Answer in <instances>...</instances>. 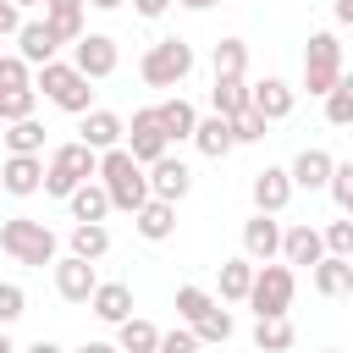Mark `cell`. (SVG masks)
<instances>
[{
    "mask_svg": "<svg viewBox=\"0 0 353 353\" xmlns=\"http://www.w3.org/2000/svg\"><path fill=\"white\" fill-rule=\"evenodd\" d=\"M99 182H105V193H110V210H127V215H132V210L149 199V171L132 160L127 143H116V149L99 154Z\"/></svg>",
    "mask_w": 353,
    "mask_h": 353,
    "instance_id": "cell-1",
    "label": "cell"
},
{
    "mask_svg": "<svg viewBox=\"0 0 353 353\" xmlns=\"http://www.w3.org/2000/svg\"><path fill=\"white\" fill-rule=\"evenodd\" d=\"M33 88H39L55 110H66V116L94 110V88H88V77H83L72 61H44V66H33Z\"/></svg>",
    "mask_w": 353,
    "mask_h": 353,
    "instance_id": "cell-2",
    "label": "cell"
},
{
    "mask_svg": "<svg viewBox=\"0 0 353 353\" xmlns=\"http://www.w3.org/2000/svg\"><path fill=\"white\" fill-rule=\"evenodd\" d=\"M94 176H99V154H94L83 138L55 143L50 160H44V193H50V199H66L77 182H94Z\"/></svg>",
    "mask_w": 353,
    "mask_h": 353,
    "instance_id": "cell-3",
    "label": "cell"
},
{
    "mask_svg": "<svg viewBox=\"0 0 353 353\" xmlns=\"http://www.w3.org/2000/svg\"><path fill=\"white\" fill-rule=\"evenodd\" d=\"M0 248L17 259V265H55V232L44 226V221H33V215H11V221H0Z\"/></svg>",
    "mask_w": 353,
    "mask_h": 353,
    "instance_id": "cell-4",
    "label": "cell"
},
{
    "mask_svg": "<svg viewBox=\"0 0 353 353\" xmlns=\"http://www.w3.org/2000/svg\"><path fill=\"white\" fill-rule=\"evenodd\" d=\"M292 292H298V276H292V265L281 259H265V265H254V287H248V309H254V320H265V314H287L292 309Z\"/></svg>",
    "mask_w": 353,
    "mask_h": 353,
    "instance_id": "cell-5",
    "label": "cell"
},
{
    "mask_svg": "<svg viewBox=\"0 0 353 353\" xmlns=\"http://www.w3.org/2000/svg\"><path fill=\"white\" fill-rule=\"evenodd\" d=\"M188 72H193V44L188 39H154L138 61V77L149 88H176V83H188Z\"/></svg>",
    "mask_w": 353,
    "mask_h": 353,
    "instance_id": "cell-6",
    "label": "cell"
},
{
    "mask_svg": "<svg viewBox=\"0 0 353 353\" xmlns=\"http://www.w3.org/2000/svg\"><path fill=\"white\" fill-rule=\"evenodd\" d=\"M336 77H342V44H336V33H309V44H303V88L314 94V99H325L331 88H336Z\"/></svg>",
    "mask_w": 353,
    "mask_h": 353,
    "instance_id": "cell-7",
    "label": "cell"
},
{
    "mask_svg": "<svg viewBox=\"0 0 353 353\" xmlns=\"http://www.w3.org/2000/svg\"><path fill=\"white\" fill-rule=\"evenodd\" d=\"M127 149H132V160L138 165H154L165 149H171V138H165V127H160V116H154V105H143V110H132V121H127V138H121Z\"/></svg>",
    "mask_w": 353,
    "mask_h": 353,
    "instance_id": "cell-8",
    "label": "cell"
},
{
    "mask_svg": "<svg viewBox=\"0 0 353 353\" xmlns=\"http://www.w3.org/2000/svg\"><path fill=\"white\" fill-rule=\"evenodd\" d=\"M72 66H77L88 83H99V77H110V72L121 66V50H116L110 33H83V39L72 44Z\"/></svg>",
    "mask_w": 353,
    "mask_h": 353,
    "instance_id": "cell-9",
    "label": "cell"
},
{
    "mask_svg": "<svg viewBox=\"0 0 353 353\" xmlns=\"http://www.w3.org/2000/svg\"><path fill=\"white\" fill-rule=\"evenodd\" d=\"M149 171V199H165V204H182L188 193H193V171H188V160H176L171 149L154 160V165H143Z\"/></svg>",
    "mask_w": 353,
    "mask_h": 353,
    "instance_id": "cell-10",
    "label": "cell"
},
{
    "mask_svg": "<svg viewBox=\"0 0 353 353\" xmlns=\"http://www.w3.org/2000/svg\"><path fill=\"white\" fill-rule=\"evenodd\" d=\"M39 188H44V154H6L0 160V193L33 199Z\"/></svg>",
    "mask_w": 353,
    "mask_h": 353,
    "instance_id": "cell-11",
    "label": "cell"
},
{
    "mask_svg": "<svg viewBox=\"0 0 353 353\" xmlns=\"http://www.w3.org/2000/svg\"><path fill=\"white\" fill-rule=\"evenodd\" d=\"M254 210H265V215H281L287 204H292V171L287 165H265V171H254Z\"/></svg>",
    "mask_w": 353,
    "mask_h": 353,
    "instance_id": "cell-12",
    "label": "cell"
},
{
    "mask_svg": "<svg viewBox=\"0 0 353 353\" xmlns=\"http://www.w3.org/2000/svg\"><path fill=\"white\" fill-rule=\"evenodd\" d=\"M94 287H99L94 259H77V254L55 259V292H61L66 303H88V298H94Z\"/></svg>",
    "mask_w": 353,
    "mask_h": 353,
    "instance_id": "cell-13",
    "label": "cell"
},
{
    "mask_svg": "<svg viewBox=\"0 0 353 353\" xmlns=\"http://www.w3.org/2000/svg\"><path fill=\"white\" fill-rule=\"evenodd\" d=\"M248 105H254L265 121H281V116H292V105H298V88H292L287 77H259V83L248 88Z\"/></svg>",
    "mask_w": 353,
    "mask_h": 353,
    "instance_id": "cell-14",
    "label": "cell"
},
{
    "mask_svg": "<svg viewBox=\"0 0 353 353\" xmlns=\"http://www.w3.org/2000/svg\"><path fill=\"white\" fill-rule=\"evenodd\" d=\"M83 143L94 149V154H105V149H116L121 138H127V121L116 116V110H105V105H94V110H83Z\"/></svg>",
    "mask_w": 353,
    "mask_h": 353,
    "instance_id": "cell-15",
    "label": "cell"
},
{
    "mask_svg": "<svg viewBox=\"0 0 353 353\" xmlns=\"http://www.w3.org/2000/svg\"><path fill=\"white\" fill-rule=\"evenodd\" d=\"M243 254H248L254 265H265V259L281 254V226H276V215L254 210V221H243Z\"/></svg>",
    "mask_w": 353,
    "mask_h": 353,
    "instance_id": "cell-16",
    "label": "cell"
},
{
    "mask_svg": "<svg viewBox=\"0 0 353 353\" xmlns=\"http://www.w3.org/2000/svg\"><path fill=\"white\" fill-rule=\"evenodd\" d=\"M132 232H138L143 243H165V237L176 232V204H165V199H143V204L132 210Z\"/></svg>",
    "mask_w": 353,
    "mask_h": 353,
    "instance_id": "cell-17",
    "label": "cell"
},
{
    "mask_svg": "<svg viewBox=\"0 0 353 353\" xmlns=\"http://www.w3.org/2000/svg\"><path fill=\"white\" fill-rule=\"evenodd\" d=\"M320 254H325V237H320V226H309V221H292V226L281 232V259H287V265H320Z\"/></svg>",
    "mask_w": 353,
    "mask_h": 353,
    "instance_id": "cell-18",
    "label": "cell"
},
{
    "mask_svg": "<svg viewBox=\"0 0 353 353\" xmlns=\"http://www.w3.org/2000/svg\"><path fill=\"white\" fill-rule=\"evenodd\" d=\"M188 143H193L204 160H226V154L237 149V143H232V121H226V116H215V110H210V116H199V127H193V138H188Z\"/></svg>",
    "mask_w": 353,
    "mask_h": 353,
    "instance_id": "cell-19",
    "label": "cell"
},
{
    "mask_svg": "<svg viewBox=\"0 0 353 353\" xmlns=\"http://www.w3.org/2000/svg\"><path fill=\"white\" fill-rule=\"evenodd\" d=\"M309 276H314L320 298H347L353 292V259H342V254H320V265H309Z\"/></svg>",
    "mask_w": 353,
    "mask_h": 353,
    "instance_id": "cell-20",
    "label": "cell"
},
{
    "mask_svg": "<svg viewBox=\"0 0 353 353\" xmlns=\"http://www.w3.org/2000/svg\"><path fill=\"white\" fill-rule=\"evenodd\" d=\"M55 50H61V39L50 33V22H44V17L17 28V55H22L28 66H44V61H55Z\"/></svg>",
    "mask_w": 353,
    "mask_h": 353,
    "instance_id": "cell-21",
    "label": "cell"
},
{
    "mask_svg": "<svg viewBox=\"0 0 353 353\" xmlns=\"http://www.w3.org/2000/svg\"><path fill=\"white\" fill-rule=\"evenodd\" d=\"M331 165H336V160H331L325 149H298L287 171H292V188H309V193H325V182H331Z\"/></svg>",
    "mask_w": 353,
    "mask_h": 353,
    "instance_id": "cell-22",
    "label": "cell"
},
{
    "mask_svg": "<svg viewBox=\"0 0 353 353\" xmlns=\"http://www.w3.org/2000/svg\"><path fill=\"white\" fill-rule=\"evenodd\" d=\"M83 11H88V0H44V22H50V33L61 44H77L88 33L83 28Z\"/></svg>",
    "mask_w": 353,
    "mask_h": 353,
    "instance_id": "cell-23",
    "label": "cell"
},
{
    "mask_svg": "<svg viewBox=\"0 0 353 353\" xmlns=\"http://www.w3.org/2000/svg\"><path fill=\"white\" fill-rule=\"evenodd\" d=\"M88 309H94L105 325H121V320L132 314V287H127V281H99L94 298H88Z\"/></svg>",
    "mask_w": 353,
    "mask_h": 353,
    "instance_id": "cell-24",
    "label": "cell"
},
{
    "mask_svg": "<svg viewBox=\"0 0 353 353\" xmlns=\"http://www.w3.org/2000/svg\"><path fill=\"white\" fill-rule=\"evenodd\" d=\"M66 210H72V221H105V215H110L105 182H99V176H94V182H77V188L66 193Z\"/></svg>",
    "mask_w": 353,
    "mask_h": 353,
    "instance_id": "cell-25",
    "label": "cell"
},
{
    "mask_svg": "<svg viewBox=\"0 0 353 353\" xmlns=\"http://www.w3.org/2000/svg\"><path fill=\"white\" fill-rule=\"evenodd\" d=\"M154 116H160V127H165V138L171 143H182V138H193V127H199V110L176 94V99H160L154 105Z\"/></svg>",
    "mask_w": 353,
    "mask_h": 353,
    "instance_id": "cell-26",
    "label": "cell"
},
{
    "mask_svg": "<svg viewBox=\"0 0 353 353\" xmlns=\"http://www.w3.org/2000/svg\"><path fill=\"white\" fill-rule=\"evenodd\" d=\"M0 143H6V154H44V121H33V116L6 121Z\"/></svg>",
    "mask_w": 353,
    "mask_h": 353,
    "instance_id": "cell-27",
    "label": "cell"
},
{
    "mask_svg": "<svg viewBox=\"0 0 353 353\" xmlns=\"http://www.w3.org/2000/svg\"><path fill=\"white\" fill-rule=\"evenodd\" d=\"M66 243H72L77 259H105V254H110V226H105V221H77Z\"/></svg>",
    "mask_w": 353,
    "mask_h": 353,
    "instance_id": "cell-28",
    "label": "cell"
},
{
    "mask_svg": "<svg viewBox=\"0 0 353 353\" xmlns=\"http://www.w3.org/2000/svg\"><path fill=\"white\" fill-rule=\"evenodd\" d=\"M232 331H237V320H232V309H221V303H210V309L193 320L199 347H221V342H232Z\"/></svg>",
    "mask_w": 353,
    "mask_h": 353,
    "instance_id": "cell-29",
    "label": "cell"
},
{
    "mask_svg": "<svg viewBox=\"0 0 353 353\" xmlns=\"http://www.w3.org/2000/svg\"><path fill=\"white\" fill-rule=\"evenodd\" d=\"M116 347H121V353H154V347H160V325L127 314V320L116 325Z\"/></svg>",
    "mask_w": 353,
    "mask_h": 353,
    "instance_id": "cell-30",
    "label": "cell"
},
{
    "mask_svg": "<svg viewBox=\"0 0 353 353\" xmlns=\"http://www.w3.org/2000/svg\"><path fill=\"white\" fill-rule=\"evenodd\" d=\"M292 336H298V331H292L287 314H265V320H254V347H259V353H287Z\"/></svg>",
    "mask_w": 353,
    "mask_h": 353,
    "instance_id": "cell-31",
    "label": "cell"
},
{
    "mask_svg": "<svg viewBox=\"0 0 353 353\" xmlns=\"http://www.w3.org/2000/svg\"><path fill=\"white\" fill-rule=\"evenodd\" d=\"M210 110H215V116H237V110H248V77H215V88H210Z\"/></svg>",
    "mask_w": 353,
    "mask_h": 353,
    "instance_id": "cell-32",
    "label": "cell"
},
{
    "mask_svg": "<svg viewBox=\"0 0 353 353\" xmlns=\"http://www.w3.org/2000/svg\"><path fill=\"white\" fill-rule=\"evenodd\" d=\"M248 287H254V259H248V254H243V259H226V265H221V303H243Z\"/></svg>",
    "mask_w": 353,
    "mask_h": 353,
    "instance_id": "cell-33",
    "label": "cell"
},
{
    "mask_svg": "<svg viewBox=\"0 0 353 353\" xmlns=\"http://www.w3.org/2000/svg\"><path fill=\"white\" fill-rule=\"evenodd\" d=\"M210 66H215V77H243L248 72V44L243 39H221L215 55H210Z\"/></svg>",
    "mask_w": 353,
    "mask_h": 353,
    "instance_id": "cell-34",
    "label": "cell"
},
{
    "mask_svg": "<svg viewBox=\"0 0 353 353\" xmlns=\"http://www.w3.org/2000/svg\"><path fill=\"white\" fill-rule=\"evenodd\" d=\"M325 121L331 127H353V72H342L336 88L325 94Z\"/></svg>",
    "mask_w": 353,
    "mask_h": 353,
    "instance_id": "cell-35",
    "label": "cell"
},
{
    "mask_svg": "<svg viewBox=\"0 0 353 353\" xmlns=\"http://www.w3.org/2000/svg\"><path fill=\"white\" fill-rule=\"evenodd\" d=\"M320 237H325V254H342V259H353V215H336V221H325V226H320Z\"/></svg>",
    "mask_w": 353,
    "mask_h": 353,
    "instance_id": "cell-36",
    "label": "cell"
},
{
    "mask_svg": "<svg viewBox=\"0 0 353 353\" xmlns=\"http://www.w3.org/2000/svg\"><path fill=\"white\" fill-rule=\"evenodd\" d=\"M226 121H232V143H259V138H265V127H270L254 105H248V110H237V116H226Z\"/></svg>",
    "mask_w": 353,
    "mask_h": 353,
    "instance_id": "cell-37",
    "label": "cell"
},
{
    "mask_svg": "<svg viewBox=\"0 0 353 353\" xmlns=\"http://www.w3.org/2000/svg\"><path fill=\"white\" fill-rule=\"evenodd\" d=\"M33 105H39V88H6L0 94V121H22V116H33Z\"/></svg>",
    "mask_w": 353,
    "mask_h": 353,
    "instance_id": "cell-38",
    "label": "cell"
},
{
    "mask_svg": "<svg viewBox=\"0 0 353 353\" xmlns=\"http://www.w3.org/2000/svg\"><path fill=\"white\" fill-rule=\"evenodd\" d=\"M210 303H215V298H210L204 287H176V320H182V325H193Z\"/></svg>",
    "mask_w": 353,
    "mask_h": 353,
    "instance_id": "cell-39",
    "label": "cell"
},
{
    "mask_svg": "<svg viewBox=\"0 0 353 353\" xmlns=\"http://www.w3.org/2000/svg\"><path fill=\"white\" fill-rule=\"evenodd\" d=\"M6 88H33V66L22 55H0V94Z\"/></svg>",
    "mask_w": 353,
    "mask_h": 353,
    "instance_id": "cell-40",
    "label": "cell"
},
{
    "mask_svg": "<svg viewBox=\"0 0 353 353\" xmlns=\"http://www.w3.org/2000/svg\"><path fill=\"white\" fill-rule=\"evenodd\" d=\"M28 314V292L17 281H0V325H17Z\"/></svg>",
    "mask_w": 353,
    "mask_h": 353,
    "instance_id": "cell-41",
    "label": "cell"
},
{
    "mask_svg": "<svg viewBox=\"0 0 353 353\" xmlns=\"http://www.w3.org/2000/svg\"><path fill=\"white\" fill-rule=\"evenodd\" d=\"M325 193H331L342 210L353 204V160H336V165H331V182H325Z\"/></svg>",
    "mask_w": 353,
    "mask_h": 353,
    "instance_id": "cell-42",
    "label": "cell"
},
{
    "mask_svg": "<svg viewBox=\"0 0 353 353\" xmlns=\"http://www.w3.org/2000/svg\"><path fill=\"white\" fill-rule=\"evenodd\" d=\"M154 353H199V336H193V325L160 331V347H154Z\"/></svg>",
    "mask_w": 353,
    "mask_h": 353,
    "instance_id": "cell-43",
    "label": "cell"
},
{
    "mask_svg": "<svg viewBox=\"0 0 353 353\" xmlns=\"http://www.w3.org/2000/svg\"><path fill=\"white\" fill-rule=\"evenodd\" d=\"M17 28H22V11L11 0H0V39H17Z\"/></svg>",
    "mask_w": 353,
    "mask_h": 353,
    "instance_id": "cell-44",
    "label": "cell"
},
{
    "mask_svg": "<svg viewBox=\"0 0 353 353\" xmlns=\"http://www.w3.org/2000/svg\"><path fill=\"white\" fill-rule=\"evenodd\" d=\"M171 6H176V0H132V11H138L143 22H154V17H165Z\"/></svg>",
    "mask_w": 353,
    "mask_h": 353,
    "instance_id": "cell-45",
    "label": "cell"
},
{
    "mask_svg": "<svg viewBox=\"0 0 353 353\" xmlns=\"http://www.w3.org/2000/svg\"><path fill=\"white\" fill-rule=\"evenodd\" d=\"M331 11H336V22H342V28H353V0H331Z\"/></svg>",
    "mask_w": 353,
    "mask_h": 353,
    "instance_id": "cell-46",
    "label": "cell"
},
{
    "mask_svg": "<svg viewBox=\"0 0 353 353\" xmlns=\"http://www.w3.org/2000/svg\"><path fill=\"white\" fill-rule=\"evenodd\" d=\"M22 353H66V347H61V342H50V336H39V342H28Z\"/></svg>",
    "mask_w": 353,
    "mask_h": 353,
    "instance_id": "cell-47",
    "label": "cell"
},
{
    "mask_svg": "<svg viewBox=\"0 0 353 353\" xmlns=\"http://www.w3.org/2000/svg\"><path fill=\"white\" fill-rule=\"evenodd\" d=\"M72 353H121L116 342H83V347H72Z\"/></svg>",
    "mask_w": 353,
    "mask_h": 353,
    "instance_id": "cell-48",
    "label": "cell"
},
{
    "mask_svg": "<svg viewBox=\"0 0 353 353\" xmlns=\"http://www.w3.org/2000/svg\"><path fill=\"white\" fill-rule=\"evenodd\" d=\"M182 11H210V6H221V0H176Z\"/></svg>",
    "mask_w": 353,
    "mask_h": 353,
    "instance_id": "cell-49",
    "label": "cell"
},
{
    "mask_svg": "<svg viewBox=\"0 0 353 353\" xmlns=\"http://www.w3.org/2000/svg\"><path fill=\"white\" fill-rule=\"evenodd\" d=\"M94 11H121V0H88Z\"/></svg>",
    "mask_w": 353,
    "mask_h": 353,
    "instance_id": "cell-50",
    "label": "cell"
},
{
    "mask_svg": "<svg viewBox=\"0 0 353 353\" xmlns=\"http://www.w3.org/2000/svg\"><path fill=\"white\" fill-rule=\"evenodd\" d=\"M0 353H17V342L6 336V325H0Z\"/></svg>",
    "mask_w": 353,
    "mask_h": 353,
    "instance_id": "cell-51",
    "label": "cell"
},
{
    "mask_svg": "<svg viewBox=\"0 0 353 353\" xmlns=\"http://www.w3.org/2000/svg\"><path fill=\"white\" fill-rule=\"evenodd\" d=\"M11 6H17V11H28V6H44V0H11Z\"/></svg>",
    "mask_w": 353,
    "mask_h": 353,
    "instance_id": "cell-52",
    "label": "cell"
},
{
    "mask_svg": "<svg viewBox=\"0 0 353 353\" xmlns=\"http://www.w3.org/2000/svg\"><path fill=\"white\" fill-rule=\"evenodd\" d=\"M342 215H353V204H347V210H342Z\"/></svg>",
    "mask_w": 353,
    "mask_h": 353,
    "instance_id": "cell-53",
    "label": "cell"
},
{
    "mask_svg": "<svg viewBox=\"0 0 353 353\" xmlns=\"http://www.w3.org/2000/svg\"><path fill=\"white\" fill-rule=\"evenodd\" d=\"M325 353H342V347H325Z\"/></svg>",
    "mask_w": 353,
    "mask_h": 353,
    "instance_id": "cell-54",
    "label": "cell"
}]
</instances>
